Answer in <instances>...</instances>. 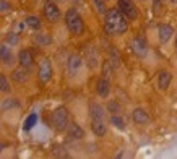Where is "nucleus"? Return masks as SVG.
Segmentation results:
<instances>
[{
	"mask_svg": "<svg viewBox=\"0 0 177 159\" xmlns=\"http://www.w3.org/2000/svg\"><path fill=\"white\" fill-rule=\"evenodd\" d=\"M106 33L110 36H119V34H124L128 28L127 23V16L120 12V8H110V10L106 12Z\"/></svg>",
	"mask_w": 177,
	"mask_h": 159,
	"instance_id": "1",
	"label": "nucleus"
},
{
	"mask_svg": "<svg viewBox=\"0 0 177 159\" xmlns=\"http://www.w3.org/2000/svg\"><path fill=\"white\" fill-rule=\"evenodd\" d=\"M65 23L67 28L70 29V33L73 36H81L85 33V23H83L81 15L75 10V8H70V10L65 13Z\"/></svg>",
	"mask_w": 177,
	"mask_h": 159,
	"instance_id": "2",
	"label": "nucleus"
},
{
	"mask_svg": "<svg viewBox=\"0 0 177 159\" xmlns=\"http://www.w3.org/2000/svg\"><path fill=\"white\" fill-rule=\"evenodd\" d=\"M52 120H54L55 128L62 132V130H65V128H67V125H68V110L65 109V107H59V109H55Z\"/></svg>",
	"mask_w": 177,
	"mask_h": 159,
	"instance_id": "3",
	"label": "nucleus"
},
{
	"mask_svg": "<svg viewBox=\"0 0 177 159\" xmlns=\"http://www.w3.org/2000/svg\"><path fill=\"white\" fill-rule=\"evenodd\" d=\"M119 8L128 20H135L138 16V12H137V7L133 3V0H119Z\"/></svg>",
	"mask_w": 177,
	"mask_h": 159,
	"instance_id": "4",
	"label": "nucleus"
},
{
	"mask_svg": "<svg viewBox=\"0 0 177 159\" xmlns=\"http://www.w3.org/2000/svg\"><path fill=\"white\" fill-rule=\"evenodd\" d=\"M38 77L42 83H49L51 78H52V63L49 59H42L41 63H39V73Z\"/></svg>",
	"mask_w": 177,
	"mask_h": 159,
	"instance_id": "5",
	"label": "nucleus"
},
{
	"mask_svg": "<svg viewBox=\"0 0 177 159\" xmlns=\"http://www.w3.org/2000/svg\"><path fill=\"white\" fill-rule=\"evenodd\" d=\"M44 16H46V20L51 21V23H55V21H59L60 20V10L57 8V5L55 3H46L44 5Z\"/></svg>",
	"mask_w": 177,
	"mask_h": 159,
	"instance_id": "6",
	"label": "nucleus"
},
{
	"mask_svg": "<svg viewBox=\"0 0 177 159\" xmlns=\"http://www.w3.org/2000/svg\"><path fill=\"white\" fill-rule=\"evenodd\" d=\"M130 45H132V50L135 52L137 57H145V55H146L148 45H146V41L143 39V37H135Z\"/></svg>",
	"mask_w": 177,
	"mask_h": 159,
	"instance_id": "7",
	"label": "nucleus"
},
{
	"mask_svg": "<svg viewBox=\"0 0 177 159\" xmlns=\"http://www.w3.org/2000/svg\"><path fill=\"white\" fill-rule=\"evenodd\" d=\"M171 80H172V75L169 72H166V70L159 72V75H158V86H159V89L166 91L171 85Z\"/></svg>",
	"mask_w": 177,
	"mask_h": 159,
	"instance_id": "8",
	"label": "nucleus"
},
{
	"mask_svg": "<svg viewBox=\"0 0 177 159\" xmlns=\"http://www.w3.org/2000/svg\"><path fill=\"white\" fill-rule=\"evenodd\" d=\"M158 34H159V41H161L163 44H166V42L172 37L174 31H172V28H171L169 24H161L159 29H158Z\"/></svg>",
	"mask_w": 177,
	"mask_h": 159,
	"instance_id": "9",
	"label": "nucleus"
},
{
	"mask_svg": "<svg viewBox=\"0 0 177 159\" xmlns=\"http://www.w3.org/2000/svg\"><path fill=\"white\" fill-rule=\"evenodd\" d=\"M89 115H91V120H104L106 112H104V109H102V106L91 104L89 106Z\"/></svg>",
	"mask_w": 177,
	"mask_h": 159,
	"instance_id": "10",
	"label": "nucleus"
},
{
	"mask_svg": "<svg viewBox=\"0 0 177 159\" xmlns=\"http://www.w3.org/2000/svg\"><path fill=\"white\" fill-rule=\"evenodd\" d=\"M133 122L137 125H146L150 122V117H148V114L143 109H135L133 110Z\"/></svg>",
	"mask_w": 177,
	"mask_h": 159,
	"instance_id": "11",
	"label": "nucleus"
},
{
	"mask_svg": "<svg viewBox=\"0 0 177 159\" xmlns=\"http://www.w3.org/2000/svg\"><path fill=\"white\" fill-rule=\"evenodd\" d=\"M96 89H98V94L102 96V98H107L109 96V81L107 78H99L98 80V85H96Z\"/></svg>",
	"mask_w": 177,
	"mask_h": 159,
	"instance_id": "12",
	"label": "nucleus"
},
{
	"mask_svg": "<svg viewBox=\"0 0 177 159\" xmlns=\"http://www.w3.org/2000/svg\"><path fill=\"white\" fill-rule=\"evenodd\" d=\"M81 67V57L80 55H70V59H68V72L72 75H75Z\"/></svg>",
	"mask_w": 177,
	"mask_h": 159,
	"instance_id": "13",
	"label": "nucleus"
},
{
	"mask_svg": "<svg viewBox=\"0 0 177 159\" xmlns=\"http://www.w3.org/2000/svg\"><path fill=\"white\" fill-rule=\"evenodd\" d=\"M91 128L96 136H104L106 135V125L104 120H91Z\"/></svg>",
	"mask_w": 177,
	"mask_h": 159,
	"instance_id": "14",
	"label": "nucleus"
},
{
	"mask_svg": "<svg viewBox=\"0 0 177 159\" xmlns=\"http://www.w3.org/2000/svg\"><path fill=\"white\" fill-rule=\"evenodd\" d=\"M68 136L73 138V140H81L83 136H85V132H83V128L78 124H72L70 130H68Z\"/></svg>",
	"mask_w": 177,
	"mask_h": 159,
	"instance_id": "15",
	"label": "nucleus"
},
{
	"mask_svg": "<svg viewBox=\"0 0 177 159\" xmlns=\"http://www.w3.org/2000/svg\"><path fill=\"white\" fill-rule=\"evenodd\" d=\"M28 67H24V65H21L20 68H16L15 72H13V80L15 81H18V83H24L26 80H28V70H26Z\"/></svg>",
	"mask_w": 177,
	"mask_h": 159,
	"instance_id": "16",
	"label": "nucleus"
},
{
	"mask_svg": "<svg viewBox=\"0 0 177 159\" xmlns=\"http://www.w3.org/2000/svg\"><path fill=\"white\" fill-rule=\"evenodd\" d=\"M0 57H2L5 65H10L13 62V54L10 52V49H8L7 44H2V47H0Z\"/></svg>",
	"mask_w": 177,
	"mask_h": 159,
	"instance_id": "17",
	"label": "nucleus"
},
{
	"mask_svg": "<svg viewBox=\"0 0 177 159\" xmlns=\"http://www.w3.org/2000/svg\"><path fill=\"white\" fill-rule=\"evenodd\" d=\"M18 59H20V63L24 65V67H30V65L33 63V55L28 49H23L20 52V55H18Z\"/></svg>",
	"mask_w": 177,
	"mask_h": 159,
	"instance_id": "18",
	"label": "nucleus"
},
{
	"mask_svg": "<svg viewBox=\"0 0 177 159\" xmlns=\"http://www.w3.org/2000/svg\"><path fill=\"white\" fill-rule=\"evenodd\" d=\"M36 42L44 47V45L52 44V37H51V34H47V33H41V34L36 36Z\"/></svg>",
	"mask_w": 177,
	"mask_h": 159,
	"instance_id": "19",
	"label": "nucleus"
},
{
	"mask_svg": "<svg viewBox=\"0 0 177 159\" xmlns=\"http://www.w3.org/2000/svg\"><path fill=\"white\" fill-rule=\"evenodd\" d=\"M26 24L30 28H33V29H39L41 28V20L38 16H28L26 18Z\"/></svg>",
	"mask_w": 177,
	"mask_h": 159,
	"instance_id": "20",
	"label": "nucleus"
},
{
	"mask_svg": "<svg viewBox=\"0 0 177 159\" xmlns=\"http://www.w3.org/2000/svg\"><path fill=\"white\" fill-rule=\"evenodd\" d=\"M110 124H112L115 128H119V130H125V122L117 114H114L112 117H110Z\"/></svg>",
	"mask_w": 177,
	"mask_h": 159,
	"instance_id": "21",
	"label": "nucleus"
},
{
	"mask_svg": "<svg viewBox=\"0 0 177 159\" xmlns=\"http://www.w3.org/2000/svg\"><path fill=\"white\" fill-rule=\"evenodd\" d=\"M112 70H114V65L110 62H104L102 63V72H104V78H110V75H112Z\"/></svg>",
	"mask_w": 177,
	"mask_h": 159,
	"instance_id": "22",
	"label": "nucleus"
},
{
	"mask_svg": "<svg viewBox=\"0 0 177 159\" xmlns=\"http://www.w3.org/2000/svg\"><path fill=\"white\" fill-rule=\"evenodd\" d=\"M5 42L7 44H12V45H16L18 42H20V36H18L16 33H10V34L5 37Z\"/></svg>",
	"mask_w": 177,
	"mask_h": 159,
	"instance_id": "23",
	"label": "nucleus"
},
{
	"mask_svg": "<svg viewBox=\"0 0 177 159\" xmlns=\"http://www.w3.org/2000/svg\"><path fill=\"white\" fill-rule=\"evenodd\" d=\"M110 63H112L114 67H119L120 65V55L115 49H110Z\"/></svg>",
	"mask_w": 177,
	"mask_h": 159,
	"instance_id": "24",
	"label": "nucleus"
},
{
	"mask_svg": "<svg viewBox=\"0 0 177 159\" xmlns=\"http://www.w3.org/2000/svg\"><path fill=\"white\" fill-rule=\"evenodd\" d=\"M38 122V115L36 114H31L30 117L26 119V122H24V130H30V128H33V125Z\"/></svg>",
	"mask_w": 177,
	"mask_h": 159,
	"instance_id": "25",
	"label": "nucleus"
},
{
	"mask_svg": "<svg viewBox=\"0 0 177 159\" xmlns=\"http://www.w3.org/2000/svg\"><path fill=\"white\" fill-rule=\"evenodd\" d=\"M107 109H109V112H112V114H119V112H120V104L117 101H110Z\"/></svg>",
	"mask_w": 177,
	"mask_h": 159,
	"instance_id": "26",
	"label": "nucleus"
},
{
	"mask_svg": "<svg viewBox=\"0 0 177 159\" xmlns=\"http://www.w3.org/2000/svg\"><path fill=\"white\" fill-rule=\"evenodd\" d=\"M93 2H94V5H96V8H98V12H99V13H106L104 0H93Z\"/></svg>",
	"mask_w": 177,
	"mask_h": 159,
	"instance_id": "27",
	"label": "nucleus"
},
{
	"mask_svg": "<svg viewBox=\"0 0 177 159\" xmlns=\"http://www.w3.org/2000/svg\"><path fill=\"white\" fill-rule=\"evenodd\" d=\"M0 83H2V91H3V93L10 91V85H8V81H7V78H5V75H2V77H0Z\"/></svg>",
	"mask_w": 177,
	"mask_h": 159,
	"instance_id": "28",
	"label": "nucleus"
},
{
	"mask_svg": "<svg viewBox=\"0 0 177 159\" xmlns=\"http://www.w3.org/2000/svg\"><path fill=\"white\" fill-rule=\"evenodd\" d=\"M54 154L55 156H67V153H65V148H62V146H55L54 148Z\"/></svg>",
	"mask_w": 177,
	"mask_h": 159,
	"instance_id": "29",
	"label": "nucleus"
},
{
	"mask_svg": "<svg viewBox=\"0 0 177 159\" xmlns=\"http://www.w3.org/2000/svg\"><path fill=\"white\" fill-rule=\"evenodd\" d=\"M10 8H12L10 3H8L7 0H2V8H0V10H2V13H7L8 10H10Z\"/></svg>",
	"mask_w": 177,
	"mask_h": 159,
	"instance_id": "30",
	"label": "nucleus"
},
{
	"mask_svg": "<svg viewBox=\"0 0 177 159\" xmlns=\"http://www.w3.org/2000/svg\"><path fill=\"white\" fill-rule=\"evenodd\" d=\"M171 2H172V3H177V0H171Z\"/></svg>",
	"mask_w": 177,
	"mask_h": 159,
	"instance_id": "31",
	"label": "nucleus"
},
{
	"mask_svg": "<svg viewBox=\"0 0 177 159\" xmlns=\"http://www.w3.org/2000/svg\"><path fill=\"white\" fill-rule=\"evenodd\" d=\"M175 47H177V39H175Z\"/></svg>",
	"mask_w": 177,
	"mask_h": 159,
	"instance_id": "32",
	"label": "nucleus"
},
{
	"mask_svg": "<svg viewBox=\"0 0 177 159\" xmlns=\"http://www.w3.org/2000/svg\"><path fill=\"white\" fill-rule=\"evenodd\" d=\"M57 2H62V0H57Z\"/></svg>",
	"mask_w": 177,
	"mask_h": 159,
	"instance_id": "33",
	"label": "nucleus"
}]
</instances>
